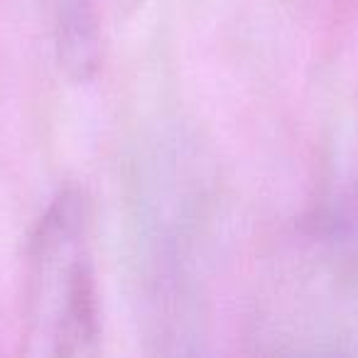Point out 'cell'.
<instances>
[{"label":"cell","mask_w":358,"mask_h":358,"mask_svg":"<svg viewBox=\"0 0 358 358\" xmlns=\"http://www.w3.org/2000/svg\"><path fill=\"white\" fill-rule=\"evenodd\" d=\"M45 3L59 64L74 81L91 79L101 62L94 0H45Z\"/></svg>","instance_id":"cell-2"},{"label":"cell","mask_w":358,"mask_h":358,"mask_svg":"<svg viewBox=\"0 0 358 358\" xmlns=\"http://www.w3.org/2000/svg\"><path fill=\"white\" fill-rule=\"evenodd\" d=\"M25 353L86 358L101 348L91 201L79 187L59 192L27 243Z\"/></svg>","instance_id":"cell-1"},{"label":"cell","mask_w":358,"mask_h":358,"mask_svg":"<svg viewBox=\"0 0 358 358\" xmlns=\"http://www.w3.org/2000/svg\"><path fill=\"white\" fill-rule=\"evenodd\" d=\"M145 3H148V0H110V6L115 8L118 15H133V13L140 10Z\"/></svg>","instance_id":"cell-3"}]
</instances>
